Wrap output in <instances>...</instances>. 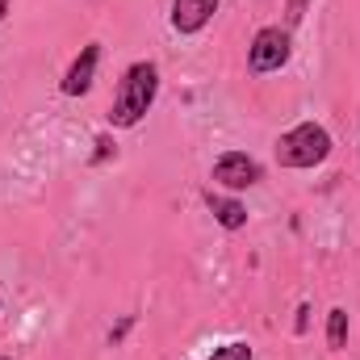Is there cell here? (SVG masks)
I'll return each instance as SVG.
<instances>
[{"label":"cell","mask_w":360,"mask_h":360,"mask_svg":"<svg viewBox=\"0 0 360 360\" xmlns=\"http://www.w3.org/2000/svg\"><path fill=\"white\" fill-rule=\"evenodd\" d=\"M155 96H160V68H155L151 59L130 63L126 76H122V84H117L113 105H109V126H117V130H134V126L151 113Z\"/></svg>","instance_id":"obj_1"},{"label":"cell","mask_w":360,"mask_h":360,"mask_svg":"<svg viewBox=\"0 0 360 360\" xmlns=\"http://www.w3.org/2000/svg\"><path fill=\"white\" fill-rule=\"evenodd\" d=\"M327 155H331V134H327V126H319V122H297L293 130H285V134L276 139V164L289 168V172L319 168Z\"/></svg>","instance_id":"obj_2"},{"label":"cell","mask_w":360,"mask_h":360,"mask_svg":"<svg viewBox=\"0 0 360 360\" xmlns=\"http://www.w3.org/2000/svg\"><path fill=\"white\" fill-rule=\"evenodd\" d=\"M289 55H293L289 30L264 25V30H256V38H252V46H248V68H252L256 76H269V72H281V68L289 63Z\"/></svg>","instance_id":"obj_3"},{"label":"cell","mask_w":360,"mask_h":360,"mask_svg":"<svg viewBox=\"0 0 360 360\" xmlns=\"http://www.w3.org/2000/svg\"><path fill=\"white\" fill-rule=\"evenodd\" d=\"M210 176H214V184H222L231 193H243V188L260 184V164L248 151H226V155L214 160V172Z\"/></svg>","instance_id":"obj_4"},{"label":"cell","mask_w":360,"mask_h":360,"mask_svg":"<svg viewBox=\"0 0 360 360\" xmlns=\"http://www.w3.org/2000/svg\"><path fill=\"white\" fill-rule=\"evenodd\" d=\"M218 4H222V0H172L168 21H172L176 34H201V30L214 21Z\"/></svg>","instance_id":"obj_5"},{"label":"cell","mask_w":360,"mask_h":360,"mask_svg":"<svg viewBox=\"0 0 360 360\" xmlns=\"http://www.w3.org/2000/svg\"><path fill=\"white\" fill-rule=\"evenodd\" d=\"M96 63H101V46L96 42H89L80 55H76V63L68 68V76H63V96H84V92L92 89V80H96Z\"/></svg>","instance_id":"obj_6"},{"label":"cell","mask_w":360,"mask_h":360,"mask_svg":"<svg viewBox=\"0 0 360 360\" xmlns=\"http://www.w3.org/2000/svg\"><path fill=\"white\" fill-rule=\"evenodd\" d=\"M205 205H210V214H214V222L222 231H243L248 226V205L243 201L222 197V193H205Z\"/></svg>","instance_id":"obj_7"},{"label":"cell","mask_w":360,"mask_h":360,"mask_svg":"<svg viewBox=\"0 0 360 360\" xmlns=\"http://www.w3.org/2000/svg\"><path fill=\"white\" fill-rule=\"evenodd\" d=\"M327 348H348V310L344 306H335L331 314H327Z\"/></svg>","instance_id":"obj_8"},{"label":"cell","mask_w":360,"mask_h":360,"mask_svg":"<svg viewBox=\"0 0 360 360\" xmlns=\"http://www.w3.org/2000/svg\"><path fill=\"white\" fill-rule=\"evenodd\" d=\"M205 360H252V344H226V348H214V356Z\"/></svg>","instance_id":"obj_9"},{"label":"cell","mask_w":360,"mask_h":360,"mask_svg":"<svg viewBox=\"0 0 360 360\" xmlns=\"http://www.w3.org/2000/svg\"><path fill=\"white\" fill-rule=\"evenodd\" d=\"M92 147H96V155H92V164H105V160H109V151H113V139H109V134H101V139H96Z\"/></svg>","instance_id":"obj_10"},{"label":"cell","mask_w":360,"mask_h":360,"mask_svg":"<svg viewBox=\"0 0 360 360\" xmlns=\"http://www.w3.org/2000/svg\"><path fill=\"white\" fill-rule=\"evenodd\" d=\"M302 13H306V0H289V17H285V21H289V25H297V21H302Z\"/></svg>","instance_id":"obj_11"},{"label":"cell","mask_w":360,"mask_h":360,"mask_svg":"<svg viewBox=\"0 0 360 360\" xmlns=\"http://www.w3.org/2000/svg\"><path fill=\"white\" fill-rule=\"evenodd\" d=\"M126 331H130V319H122V323H117V327H113V331H109V340H113V344H117V340H122V335H126Z\"/></svg>","instance_id":"obj_12"},{"label":"cell","mask_w":360,"mask_h":360,"mask_svg":"<svg viewBox=\"0 0 360 360\" xmlns=\"http://www.w3.org/2000/svg\"><path fill=\"white\" fill-rule=\"evenodd\" d=\"M4 17H8V0H0V21H4Z\"/></svg>","instance_id":"obj_13"},{"label":"cell","mask_w":360,"mask_h":360,"mask_svg":"<svg viewBox=\"0 0 360 360\" xmlns=\"http://www.w3.org/2000/svg\"><path fill=\"white\" fill-rule=\"evenodd\" d=\"M0 360H13V356H0Z\"/></svg>","instance_id":"obj_14"}]
</instances>
